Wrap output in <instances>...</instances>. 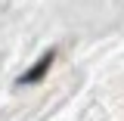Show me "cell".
<instances>
[{
  "label": "cell",
  "instance_id": "6da1fadb",
  "mask_svg": "<svg viewBox=\"0 0 124 121\" xmlns=\"http://www.w3.org/2000/svg\"><path fill=\"white\" fill-rule=\"evenodd\" d=\"M53 62H56V47H50V50H46L44 56H40V59L34 62V65H31L28 72H25V75L19 78V87H28V84H37V81H40V78H44L46 72H50V65H53Z\"/></svg>",
  "mask_w": 124,
  "mask_h": 121
}]
</instances>
